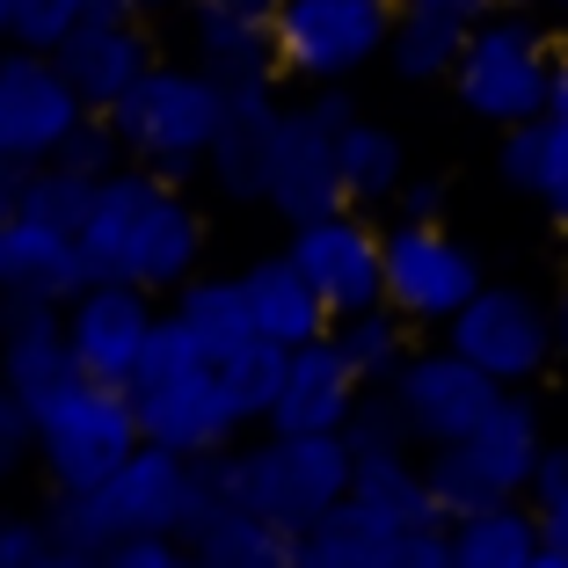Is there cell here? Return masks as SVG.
<instances>
[{"mask_svg": "<svg viewBox=\"0 0 568 568\" xmlns=\"http://www.w3.org/2000/svg\"><path fill=\"white\" fill-rule=\"evenodd\" d=\"M81 255L95 277L146 284V292L175 300L204 263V219L190 204V183H168L146 161H124L118 175H102L95 212L81 226Z\"/></svg>", "mask_w": 568, "mask_h": 568, "instance_id": "6da1fadb", "label": "cell"}, {"mask_svg": "<svg viewBox=\"0 0 568 568\" xmlns=\"http://www.w3.org/2000/svg\"><path fill=\"white\" fill-rule=\"evenodd\" d=\"M132 408H139V430L146 445H168V452H226L248 423L234 408V386L219 372V357L204 351V335L190 328L175 306H161L153 321V343H146V365L132 379Z\"/></svg>", "mask_w": 568, "mask_h": 568, "instance_id": "7a4b0ae2", "label": "cell"}, {"mask_svg": "<svg viewBox=\"0 0 568 568\" xmlns=\"http://www.w3.org/2000/svg\"><path fill=\"white\" fill-rule=\"evenodd\" d=\"M102 118L118 124L124 161L161 168L168 183H204V153H212L219 118H226V88L197 59H183V67L175 59H153Z\"/></svg>", "mask_w": 568, "mask_h": 568, "instance_id": "3957f363", "label": "cell"}, {"mask_svg": "<svg viewBox=\"0 0 568 568\" xmlns=\"http://www.w3.org/2000/svg\"><path fill=\"white\" fill-rule=\"evenodd\" d=\"M351 474L357 452L343 445V430H263L248 445L234 437V496L284 532H314L351 496Z\"/></svg>", "mask_w": 568, "mask_h": 568, "instance_id": "277c9868", "label": "cell"}, {"mask_svg": "<svg viewBox=\"0 0 568 568\" xmlns=\"http://www.w3.org/2000/svg\"><path fill=\"white\" fill-rule=\"evenodd\" d=\"M139 445H146V430H139L132 386L73 372L59 394L37 402V467L51 488H102Z\"/></svg>", "mask_w": 568, "mask_h": 568, "instance_id": "5b68a950", "label": "cell"}, {"mask_svg": "<svg viewBox=\"0 0 568 568\" xmlns=\"http://www.w3.org/2000/svg\"><path fill=\"white\" fill-rule=\"evenodd\" d=\"M357 118V102L343 81L314 88L306 102H292L270 132V168H263V204L284 226H306L321 212H343L351 190H343V124Z\"/></svg>", "mask_w": 568, "mask_h": 568, "instance_id": "8992f818", "label": "cell"}, {"mask_svg": "<svg viewBox=\"0 0 568 568\" xmlns=\"http://www.w3.org/2000/svg\"><path fill=\"white\" fill-rule=\"evenodd\" d=\"M277 37V73L306 88L351 81L372 59H386V37H394V8L386 0H284L270 16Z\"/></svg>", "mask_w": 568, "mask_h": 568, "instance_id": "52a82bcc", "label": "cell"}, {"mask_svg": "<svg viewBox=\"0 0 568 568\" xmlns=\"http://www.w3.org/2000/svg\"><path fill=\"white\" fill-rule=\"evenodd\" d=\"M452 88L467 102L474 118L488 124H525V118H547V95H554V59H547V37L518 16H488L481 30L467 37L459 67H452Z\"/></svg>", "mask_w": 568, "mask_h": 568, "instance_id": "ba28073f", "label": "cell"}, {"mask_svg": "<svg viewBox=\"0 0 568 568\" xmlns=\"http://www.w3.org/2000/svg\"><path fill=\"white\" fill-rule=\"evenodd\" d=\"M474 292H481V263H474V248H459L437 219L386 226V306L402 321L445 328Z\"/></svg>", "mask_w": 568, "mask_h": 568, "instance_id": "9c48e42d", "label": "cell"}, {"mask_svg": "<svg viewBox=\"0 0 568 568\" xmlns=\"http://www.w3.org/2000/svg\"><path fill=\"white\" fill-rule=\"evenodd\" d=\"M445 343L459 357H474L488 379L525 386L554 357V343H561V335H554L547 306H539L532 292H518V284H481V292H474V300L445 321Z\"/></svg>", "mask_w": 568, "mask_h": 568, "instance_id": "30bf717a", "label": "cell"}, {"mask_svg": "<svg viewBox=\"0 0 568 568\" xmlns=\"http://www.w3.org/2000/svg\"><path fill=\"white\" fill-rule=\"evenodd\" d=\"M292 263L314 277V292L328 300V314H365L386 306V234L365 226V204H343V212H321L306 226H292Z\"/></svg>", "mask_w": 568, "mask_h": 568, "instance_id": "8fae6325", "label": "cell"}, {"mask_svg": "<svg viewBox=\"0 0 568 568\" xmlns=\"http://www.w3.org/2000/svg\"><path fill=\"white\" fill-rule=\"evenodd\" d=\"M161 292L146 284H118V277H95L67 300V343H73V365L88 379H110V386H132L139 365H146V343H153V321H161Z\"/></svg>", "mask_w": 568, "mask_h": 568, "instance_id": "7c38bea8", "label": "cell"}, {"mask_svg": "<svg viewBox=\"0 0 568 568\" xmlns=\"http://www.w3.org/2000/svg\"><path fill=\"white\" fill-rule=\"evenodd\" d=\"M88 118V102L59 73L51 51L0 44V153L8 161H51L59 139Z\"/></svg>", "mask_w": 568, "mask_h": 568, "instance_id": "4fadbf2b", "label": "cell"}, {"mask_svg": "<svg viewBox=\"0 0 568 568\" xmlns=\"http://www.w3.org/2000/svg\"><path fill=\"white\" fill-rule=\"evenodd\" d=\"M394 394H402V408H408L416 445H459V437L503 402V379H488L474 357H459L445 343V351L408 357V365L394 372Z\"/></svg>", "mask_w": 568, "mask_h": 568, "instance_id": "5bb4252c", "label": "cell"}, {"mask_svg": "<svg viewBox=\"0 0 568 568\" xmlns=\"http://www.w3.org/2000/svg\"><path fill=\"white\" fill-rule=\"evenodd\" d=\"M284 102H277V73L255 81H226V118L219 139L204 153V183L226 204H263V168H270V132H277Z\"/></svg>", "mask_w": 568, "mask_h": 568, "instance_id": "9a60e30c", "label": "cell"}, {"mask_svg": "<svg viewBox=\"0 0 568 568\" xmlns=\"http://www.w3.org/2000/svg\"><path fill=\"white\" fill-rule=\"evenodd\" d=\"M88 496H95L110 539H118V532H183V510H190V452L139 445L132 459H124V467L110 474L102 488H88Z\"/></svg>", "mask_w": 568, "mask_h": 568, "instance_id": "2e32d148", "label": "cell"}, {"mask_svg": "<svg viewBox=\"0 0 568 568\" xmlns=\"http://www.w3.org/2000/svg\"><path fill=\"white\" fill-rule=\"evenodd\" d=\"M51 59H59V73L73 81V95H81L88 110H110V102L153 67L146 16H81L73 37L51 51Z\"/></svg>", "mask_w": 568, "mask_h": 568, "instance_id": "e0dca14e", "label": "cell"}, {"mask_svg": "<svg viewBox=\"0 0 568 568\" xmlns=\"http://www.w3.org/2000/svg\"><path fill=\"white\" fill-rule=\"evenodd\" d=\"M81 284H95V270H88V255H81V234L44 226V219H30V212H16L0 226V300L67 306Z\"/></svg>", "mask_w": 568, "mask_h": 568, "instance_id": "ac0fdd59", "label": "cell"}, {"mask_svg": "<svg viewBox=\"0 0 568 568\" xmlns=\"http://www.w3.org/2000/svg\"><path fill=\"white\" fill-rule=\"evenodd\" d=\"M357 394H365V379H357V365L343 357V343H335V328H328V335H314V343L292 351L284 394H277L263 430H343Z\"/></svg>", "mask_w": 568, "mask_h": 568, "instance_id": "d6986e66", "label": "cell"}, {"mask_svg": "<svg viewBox=\"0 0 568 568\" xmlns=\"http://www.w3.org/2000/svg\"><path fill=\"white\" fill-rule=\"evenodd\" d=\"M73 343H67V306L51 300H0V379L16 386L22 402H44L73 379Z\"/></svg>", "mask_w": 568, "mask_h": 568, "instance_id": "ffe728a7", "label": "cell"}, {"mask_svg": "<svg viewBox=\"0 0 568 568\" xmlns=\"http://www.w3.org/2000/svg\"><path fill=\"white\" fill-rule=\"evenodd\" d=\"M183 22H190V59H197L219 88L277 73V37H270L263 8H248V0H197Z\"/></svg>", "mask_w": 568, "mask_h": 568, "instance_id": "44dd1931", "label": "cell"}, {"mask_svg": "<svg viewBox=\"0 0 568 568\" xmlns=\"http://www.w3.org/2000/svg\"><path fill=\"white\" fill-rule=\"evenodd\" d=\"M241 284H248L255 335H270V343H284V351H300V343H314V335L335 328L328 300L314 292V277H306L292 255H263V263H248Z\"/></svg>", "mask_w": 568, "mask_h": 568, "instance_id": "7402d4cb", "label": "cell"}, {"mask_svg": "<svg viewBox=\"0 0 568 568\" xmlns=\"http://www.w3.org/2000/svg\"><path fill=\"white\" fill-rule=\"evenodd\" d=\"M459 445H467V459L474 467L488 474V481L503 488V496H518V488H532V474H539V408L525 402V394H510V386H503V402L488 408L481 423H474L467 437H459Z\"/></svg>", "mask_w": 568, "mask_h": 568, "instance_id": "603a6c76", "label": "cell"}, {"mask_svg": "<svg viewBox=\"0 0 568 568\" xmlns=\"http://www.w3.org/2000/svg\"><path fill=\"white\" fill-rule=\"evenodd\" d=\"M190 561L197 568H300V532L270 525L248 503H226L219 518L190 532Z\"/></svg>", "mask_w": 568, "mask_h": 568, "instance_id": "cb8c5ba5", "label": "cell"}, {"mask_svg": "<svg viewBox=\"0 0 568 568\" xmlns=\"http://www.w3.org/2000/svg\"><path fill=\"white\" fill-rule=\"evenodd\" d=\"M351 496L365 503V510L386 525V532H416V525H452L445 510H437L430 474H423L416 459H408V452H372V459H357Z\"/></svg>", "mask_w": 568, "mask_h": 568, "instance_id": "d4e9b609", "label": "cell"}, {"mask_svg": "<svg viewBox=\"0 0 568 568\" xmlns=\"http://www.w3.org/2000/svg\"><path fill=\"white\" fill-rule=\"evenodd\" d=\"M452 561L459 568H532L539 561V510L488 503L474 518H452Z\"/></svg>", "mask_w": 568, "mask_h": 568, "instance_id": "484cf974", "label": "cell"}, {"mask_svg": "<svg viewBox=\"0 0 568 568\" xmlns=\"http://www.w3.org/2000/svg\"><path fill=\"white\" fill-rule=\"evenodd\" d=\"M394 539L357 496H343L314 532H300V568H394Z\"/></svg>", "mask_w": 568, "mask_h": 568, "instance_id": "4316f807", "label": "cell"}, {"mask_svg": "<svg viewBox=\"0 0 568 568\" xmlns=\"http://www.w3.org/2000/svg\"><path fill=\"white\" fill-rule=\"evenodd\" d=\"M168 306L204 335V351H212V357H234L241 343H255V314H248V284H241V277H204V270H197Z\"/></svg>", "mask_w": 568, "mask_h": 568, "instance_id": "83f0119b", "label": "cell"}, {"mask_svg": "<svg viewBox=\"0 0 568 568\" xmlns=\"http://www.w3.org/2000/svg\"><path fill=\"white\" fill-rule=\"evenodd\" d=\"M343 190H351V204H386V197H402V183H408V153H402V139L386 132V124H372V118H351L343 124Z\"/></svg>", "mask_w": 568, "mask_h": 568, "instance_id": "f1b7e54d", "label": "cell"}, {"mask_svg": "<svg viewBox=\"0 0 568 568\" xmlns=\"http://www.w3.org/2000/svg\"><path fill=\"white\" fill-rule=\"evenodd\" d=\"M467 37L474 30H459V22H437V16L402 8V16H394V37H386V59H394V73H402V81H445V73L459 67Z\"/></svg>", "mask_w": 568, "mask_h": 568, "instance_id": "f546056e", "label": "cell"}, {"mask_svg": "<svg viewBox=\"0 0 568 568\" xmlns=\"http://www.w3.org/2000/svg\"><path fill=\"white\" fill-rule=\"evenodd\" d=\"M335 343L343 357L357 365L365 386H394V372L408 365V321L394 306H365V314H343L335 321Z\"/></svg>", "mask_w": 568, "mask_h": 568, "instance_id": "4dcf8cb0", "label": "cell"}, {"mask_svg": "<svg viewBox=\"0 0 568 568\" xmlns=\"http://www.w3.org/2000/svg\"><path fill=\"white\" fill-rule=\"evenodd\" d=\"M219 372H226V386H234L241 423H248V430H263L270 408H277V394H284L292 351H284V343H270V335H255V343H241L234 357H219Z\"/></svg>", "mask_w": 568, "mask_h": 568, "instance_id": "1f68e13d", "label": "cell"}, {"mask_svg": "<svg viewBox=\"0 0 568 568\" xmlns=\"http://www.w3.org/2000/svg\"><path fill=\"white\" fill-rule=\"evenodd\" d=\"M22 212L44 219V226L81 234L88 212H95V183H88V175H73V168H59V161H37L30 168V190H22Z\"/></svg>", "mask_w": 568, "mask_h": 568, "instance_id": "d6a6232c", "label": "cell"}, {"mask_svg": "<svg viewBox=\"0 0 568 568\" xmlns=\"http://www.w3.org/2000/svg\"><path fill=\"white\" fill-rule=\"evenodd\" d=\"M343 445L357 452V459H372V452H408L416 445V430H408V408L394 386H365L351 408V423H343Z\"/></svg>", "mask_w": 568, "mask_h": 568, "instance_id": "836d02e7", "label": "cell"}, {"mask_svg": "<svg viewBox=\"0 0 568 568\" xmlns=\"http://www.w3.org/2000/svg\"><path fill=\"white\" fill-rule=\"evenodd\" d=\"M430 488H437V510L445 518H474V510H488V503H510L496 481H488L481 467L467 459V445H430Z\"/></svg>", "mask_w": 568, "mask_h": 568, "instance_id": "e575fe53", "label": "cell"}, {"mask_svg": "<svg viewBox=\"0 0 568 568\" xmlns=\"http://www.w3.org/2000/svg\"><path fill=\"white\" fill-rule=\"evenodd\" d=\"M532 503H539V561L532 568H568V445L539 452Z\"/></svg>", "mask_w": 568, "mask_h": 568, "instance_id": "d590c367", "label": "cell"}, {"mask_svg": "<svg viewBox=\"0 0 568 568\" xmlns=\"http://www.w3.org/2000/svg\"><path fill=\"white\" fill-rule=\"evenodd\" d=\"M51 161L73 168V175H88V183H102V175H118V168H124V139H118V124L102 118V110H88V118L59 139V153H51Z\"/></svg>", "mask_w": 568, "mask_h": 568, "instance_id": "8d00e7d4", "label": "cell"}, {"mask_svg": "<svg viewBox=\"0 0 568 568\" xmlns=\"http://www.w3.org/2000/svg\"><path fill=\"white\" fill-rule=\"evenodd\" d=\"M532 197L547 204L568 226V110H547L539 118V168H532Z\"/></svg>", "mask_w": 568, "mask_h": 568, "instance_id": "74e56055", "label": "cell"}, {"mask_svg": "<svg viewBox=\"0 0 568 568\" xmlns=\"http://www.w3.org/2000/svg\"><path fill=\"white\" fill-rule=\"evenodd\" d=\"M81 22L73 0H8V44H30V51H59Z\"/></svg>", "mask_w": 568, "mask_h": 568, "instance_id": "f35d334b", "label": "cell"}, {"mask_svg": "<svg viewBox=\"0 0 568 568\" xmlns=\"http://www.w3.org/2000/svg\"><path fill=\"white\" fill-rule=\"evenodd\" d=\"M30 459H37V408L0 379V481H16Z\"/></svg>", "mask_w": 568, "mask_h": 568, "instance_id": "ab89813d", "label": "cell"}, {"mask_svg": "<svg viewBox=\"0 0 568 568\" xmlns=\"http://www.w3.org/2000/svg\"><path fill=\"white\" fill-rule=\"evenodd\" d=\"M0 568H59V539H51L44 510H30V518H0Z\"/></svg>", "mask_w": 568, "mask_h": 568, "instance_id": "60d3db41", "label": "cell"}, {"mask_svg": "<svg viewBox=\"0 0 568 568\" xmlns=\"http://www.w3.org/2000/svg\"><path fill=\"white\" fill-rule=\"evenodd\" d=\"M102 568H190V539L183 532H118Z\"/></svg>", "mask_w": 568, "mask_h": 568, "instance_id": "b9f144b4", "label": "cell"}, {"mask_svg": "<svg viewBox=\"0 0 568 568\" xmlns=\"http://www.w3.org/2000/svg\"><path fill=\"white\" fill-rule=\"evenodd\" d=\"M402 8H416V16H437V22H459V30H481L496 0H402Z\"/></svg>", "mask_w": 568, "mask_h": 568, "instance_id": "7bdbcfd3", "label": "cell"}, {"mask_svg": "<svg viewBox=\"0 0 568 568\" xmlns=\"http://www.w3.org/2000/svg\"><path fill=\"white\" fill-rule=\"evenodd\" d=\"M30 168H37V161H8V153H0V226H8V219L22 212V190H30Z\"/></svg>", "mask_w": 568, "mask_h": 568, "instance_id": "ee69618b", "label": "cell"}, {"mask_svg": "<svg viewBox=\"0 0 568 568\" xmlns=\"http://www.w3.org/2000/svg\"><path fill=\"white\" fill-rule=\"evenodd\" d=\"M445 212V183H402V219H437Z\"/></svg>", "mask_w": 568, "mask_h": 568, "instance_id": "f6af8a7d", "label": "cell"}, {"mask_svg": "<svg viewBox=\"0 0 568 568\" xmlns=\"http://www.w3.org/2000/svg\"><path fill=\"white\" fill-rule=\"evenodd\" d=\"M81 16H139V0H73Z\"/></svg>", "mask_w": 568, "mask_h": 568, "instance_id": "bcb514c9", "label": "cell"}, {"mask_svg": "<svg viewBox=\"0 0 568 568\" xmlns=\"http://www.w3.org/2000/svg\"><path fill=\"white\" fill-rule=\"evenodd\" d=\"M197 0H139V16H190Z\"/></svg>", "mask_w": 568, "mask_h": 568, "instance_id": "7dc6e473", "label": "cell"}, {"mask_svg": "<svg viewBox=\"0 0 568 568\" xmlns=\"http://www.w3.org/2000/svg\"><path fill=\"white\" fill-rule=\"evenodd\" d=\"M547 110H568V59H554V95H547Z\"/></svg>", "mask_w": 568, "mask_h": 568, "instance_id": "c3c4849f", "label": "cell"}, {"mask_svg": "<svg viewBox=\"0 0 568 568\" xmlns=\"http://www.w3.org/2000/svg\"><path fill=\"white\" fill-rule=\"evenodd\" d=\"M554 335H561V343H568V292H561V314H554Z\"/></svg>", "mask_w": 568, "mask_h": 568, "instance_id": "681fc988", "label": "cell"}, {"mask_svg": "<svg viewBox=\"0 0 568 568\" xmlns=\"http://www.w3.org/2000/svg\"><path fill=\"white\" fill-rule=\"evenodd\" d=\"M248 8H263V16H277V8H284V0H248Z\"/></svg>", "mask_w": 568, "mask_h": 568, "instance_id": "f907efd6", "label": "cell"}, {"mask_svg": "<svg viewBox=\"0 0 568 568\" xmlns=\"http://www.w3.org/2000/svg\"><path fill=\"white\" fill-rule=\"evenodd\" d=\"M0 44H8V0H0Z\"/></svg>", "mask_w": 568, "mask_h": 568, "instance_id": "816d5d0a", "label": "cell"}, {"mask_svg": "<svg viewBox=\"0 0 568 568\" xmlns=\"http://www.w3.org/2000/svg\"><path fill=\"white\" fill-rule=\"evenodd\" d=\"M554 8H568V0H554Z\"/></svg>", "mask_w": 568, "mask_h": 568, "instance_id": "f5cc1de1", "label": "cell"}, {"mask_svg": "<svg viewBox=\"0 0 568 568\" xmlns=\"http://www.w3.org/2000/svg\"><path fill=\"white\" fill-rule=\"evenodd\" d=\"M386 8H394V0H386Z\"/></svg>", "mask_w": 568, "mask_h": 568, "instance_id": "db71d44e", "label": "cell"}]
</instances>
